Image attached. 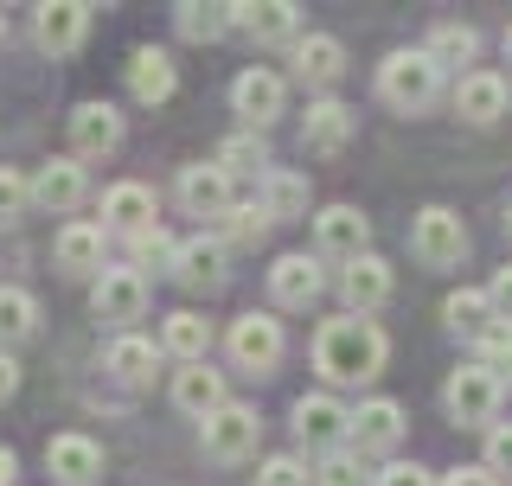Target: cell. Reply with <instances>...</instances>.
Segmentation results:
<instances>
[{
	"label": "cell",
	"mask_w": 512,
	"mask_h": 486,
	"mask_svg": "<svg viewBox=\"0 0 512 486\" xmlns=\"http://www.w3.org/2000/svg\"><path fill=\"white\" fill-rule=\"evenodd\" d=\"M384 327L378 320H365V314H340V320H327L314 339V365H320V378L327 384H365V378H378L384 371Z\"/></svg>",
	"instance_id": "6da1fadb"
},
{
	"label": "cell",
	"mask_w": 512,
	"mask_h": 486,
	"mask_svg": "<svg viewBox=\"0 0 512 486\" xmlns=\"http://www.w3.org/2000/svg\"><path fill=\"white\" fill-rule=\"evenodd\" d=\"M378 96L391 109H404V116H416V109H429L442 96V71L429 52H391L378 64Z\"/></svg>",
	"instance_id": "7a4b0ae2"
},
{
	"label": "cell",
	"mask_w": 512,
	"mask_h": 486,
	"mask_svg": "<svg viewBox=\"0 0 512 486\" xmlns=\"http://www.w3.org/2000/svg\"><path fill=\"white\" fill-rule=\"evenodd\" d=\"M500 391H506V384L474 359V365H461L455 378H448L442 403H448V416H455L461 429H493V416H500Z\"/></svg>",
	"instance_id": "3957f363"
},
{
	"label": "cell",
	"mask_w": 512,
	"mask_h": 486,
	"mask_svg": "<svg viewBox=\"0 0 512 486\" xmlns=\"http://www.w3.org/2000/svg\"><path fill=\"white\" fill-rule=\"evenodd\" d=\"M410 250L423 269H455L461 256H468V224H461L448 205H429V212H416L410 224Z\"/></svg>",
	"instance_id": "277c9868"
},
{
	"label": "cell",
	"mask_w": 512,
	"mask_h": 486,
	"mask_svg": "<svg viewBox=\"0 0 512 486\" xmlns=\"http://www.w3.org/2000/svg\"><path fill=\"white\" fill-rule=\"evenodd\" d=\"M282 352H288V339H282V320L276 314H244L231 327V359L250 371V378H269V371L282 365Z\"/></svg>",
	"instance_id": "5b68a950"
},
{
	"label": "cell",
	"mask_w": 512,
	"mask_h": 486,
	"mask_svg": "<svg viewBox=\"0 0 512 486\" xmlns=\"http://www.w3.org/2000/svg\"><path fill=\"white\" fill-rule=\"evenodd\" d=\"M90 20H96V7H84V0H45V7L32 13V39L52 58H71L77 45L90 39Z\"/></svg>",
	"instance_id": "8992f818"
},
{
	"label": "cell",
	"mask_w": 512,
	"mask_h": 486,
	"mask_svg": "<svg viewBox=\"0 0 512 486\" xmlns=\"http://www.w3.org/2000/svg\"><path fill=\"white\" fill-rule=\"evenodd\" d=\"M256 435H263L256 410H244V403H224L218 416H205L199 442H205V455H212V461H244V455H256Z\"/></svg>",
	"instance_id": "52a82bcc"
},
{
	"label": "cell",
	"mask_w": 512,
	"mask_h": 486,
	"mask_svg": "<svg viewBox=\"0 0 512 486\" xmlns=\"http://www.w3.org/2000/svg\"><path fill=\"white\" fill-rule=\"evenodd\" d=\"M90 307L96 320H116V327H128V320L148 314V282H141V269H103L90 288Z\"/></svg>",
	"instance_id": "ba28073f"
},
{
	"label": "cell",
	"mask_w": 512,
	"mask_h": 486,
	"mask_svg": "<svg viewBox=\"0 0 512 486\" xmlns=\"http://www.w3.org/2000/svg\"><path fill=\"white\" fill-rule=\"evenodd\" d=\"M314 243H320V256L359 263V256H365V243H372V218H365L359 205H327V212L314 218Z\"/></svg>",
	"instance_id": "9c48e42d"
},
{
	"label": "cell",
	"mask_w": 512,
	"mask_h": 486,
	"mask_svg": "<svg viewBox=\"0 0 512 486\" xmlns=\"http://www.w3.org/2000/svg\"><path fill=\"white\" fill-rule=\"evenodd\" d=\"M404 403H391V397H365L359 410H352V435L346 442L359 448V455H384V448H397L404 442Z\"/></svg>",
	"instance_id": "30bf717a"
},
{
	"label": "cell",
	"mask_w": 512,
	"mask_h": 486,
	"mask_svg": "<svg viewBox=\"0 0 512 486\" xmlns=\"http://www.w3.org/2000/svg\"><path fill=\"white\" fill-rule=\"evenodd\" d=\"M506 103H512V84L500 71H461V84H455V116L461 122H474V128H493L506 116Z\"/></svg>",
	"instance_id": "8fae6325"
},
{
	"label": "cell",
	"mask_w": 512,
	"mask_h": 486,
	"mask_svg": "<svg viewBox=\"0 0 512 486\" xmlns=\"http://www.w3.org/2000/svg\"><path fill=\"white\" fill-rule=\"evenodd\" d=\"M282 96H288L282 77L263 71V64H250V71H237V84H231V109H237L250 128H263V122L282 116Z\"/></svg>",
	"instance_id": "7c38bea8"
},
{
	"label": "cell",
	"mask_w": 512,
	"mask_h": 486,
	"mask_svg": "<svg viewBox=\"0 0 512 486\" xmlns=\"http://www.w3.org/2000/svg\"><path fill=\"white\" fill-rule=\"evenodd\" d=\"M45 467H52L58 486H90L103 474V448H96L90 435H52V442H45Z\"/></svg>",
	"instance_id": "4fadbf2b"
},
{
	"label": "cell",
	"mask_w": 512,
	"mask_h": 486,
	"mask_svg": "<svg viewBox=\"0 0 512 486\" xmlns=\"http://www.w3.org/2000/svg\"><path fill=\"white\" fill-rule=\"evenodd\" d=\"M340 295H346L352 314H372V307H384V301H391V263L365 250L359 263L340 269Z\"/></svg>",
	"instance_id": "5bb4252c"
},
{
	"label": "cell",
	"mask_w": 512,
	"mask_h": 486,
	"mask_svg": "<svg viewBox=\"0 0 512 486\" xmlns=\"http://www.w3.org/2000/svg\"><path fill=\"white\" fill-rule=\"evenodd\" d=\"M295 435L308 448H340L352 435V410H340L333 397H301L295 403Z\"/></svg>",
	"instance_id": "9a60e30c"
},
{
	"label": "cell",
	"mask_w": 512,
	"mask_h": 486,
	"mask_svg": "<svg viewBox=\"0 0 512 486\" xmlns=\"http://www.w3.org/2000/svg\"><path fill=\"white\" fill-rule=\"evenodd\" d=\"M180 205L192 218H224L231 212V173H224L218 160L212 167H186L180 173Z\"/></svg>",
	"instance_id": "2e32d148"
},
{
	"label": "cell",
	"mask_w": 512,
	"mask_h": 486,
	"mask_svg": "<svg viewBox=\"0 0 512 486\" xmlns=\"http://www.w3.org/2000/svg\"><path fill=\"white\" fill-rule=\"evenodd\" d=\"M71 148L77 160H96V154H116L122 148V116L109 103H84L71 116Z\"/></svg>",
	"instance_id": "e0dca14e"
},
{
	"label": "cell",
	"mask_w": 512,
	"mask_h": 486,
	"mask_svg": "<svg viewBox=\"0 0 512 486\" xmlns=\"http://www.w3.org/2000/svg\"><path fill=\"white\" fill-rule=\"evenodd\" d=\"M320 288H327V275H320L314 256H282V263L269 269V295H276V307H314Z\"/></svg>",
	"instance_id": "ac0fdd59"
},
{
	"label": "cell",
	"mask_w": 512,
	"mask_h": 486,
	"mask_svg": "<svg viewBox=\"0 0 512 486\" xmlns=\"http://www.w3.org/2000/svg\"><path fill=\"white\" fill-rule=\"evenodd\" d=\"M32 205H45V212H77V205H84V167H77V160H45V167L32 173Z\"/></svg>",
	"instance_id": "d6986e66"
},
{
	"label": "cell",
	"mask_w": 512,
	"mask_h": 486,
	"mask_svg": "<svg viewBox=\"0 0 512 486\" xmlns=\"http://www.w3.org/2000/svg\"><path fill=\"white\" fill-rule=\"evenodd\" d=\"M352 141V109L333 103V96H320V103H308V122H301V148L308 154H340Z\"/></svg>",
	"instance_id": "ffe728a7"
},
{
	"label": "cell",
	"mask_w": 512,
	"mask_h": 486,
	"mask_svg": "<svg viewBox=\"0 0 512 486\" xmlns=\"http://www.w3.org/2000/svg\"><path fill=\"white\" fill-rule=\"evenodd\" d=\"M173 282L180 288H224V243L218 237H192L180 243V256H173Z\"/></svg>",
	"instance_id": "44dd1931"
},
{
	"label": "cell",
	"mask_w": 512,
	"mask_h": 486,
	"mask_svg": "<svg viewBox=\"0 0 512 486\" xmlns=\"http://www.w3.org/2000/svg\"><path fill=\"white\" fill-rule=\"evenodd\" d=\"M173 403L205 423V416H218L231 397H224V378H218L212 365H180V371H173Z\"/></svg>",
	"instance_id": "7402d4cb"
},
{
	"label": "cell",
	"mask_w": 512,
	"mask_h": 486,
	"mask_svg": "<svg viewBox=\"0 0 512 486\" xmlns=\"http://www.w3.org/2000/svg\"><path fill=\"white\" fill-rule=\"evenodd\" d=\"M340 71H346V45L333 39V32H308V39L295 45V77L301 84L327 90V84H340Z\"/></svg>",
	"instance_id": "603a6c76"
},
{
	"label": "cell",
	"mask_w": 512,
	"mask_h": 486,
	"mask_svg": "<svg viewBox=\"0 0 512 486\" xmlns=\"http://www.w3.org/2000/svg\"><path fill=\"white\" fill-rule=\"evenodd\" d=\"M173 84H180V71H173V58L160 52V45H141V52L128 58V90H135V103H167Z\"/></svg>",
	"instance_id": "cb8c5ba5"
},
{
	"label": "cell",
	"mask_w": 512,
	"mask_h": 486,
	"mask_svg": "<svg viewBox=\"0 0 512 486\" xmlns=\"http://www.w3.org/2000/svg\"><path fill=\"white\" fill-rule=\"evenodd\" d=\"M231 26H244L250 39H263V45H282V39H295L301 7H288V0H256V7H231Z\"/></svg>",
	"instance_id": "d4e9b609"
},
{
	"label": "cell",
	"mask_w": 512,
	"mask_h": 486,
	"mask_svg": "<svg viewBox=\"0 0 512 486\" xmlns=\"http://www.w3.org/2000/svg\"><path fill=\"white\" fill-rule=\"evenodd\" d=\"M103 224H116V231H148V224H160L154 218V192L141 186V180H122V186H109L103 192Z\"/></svg>",
	"instance_id": "484cf974"
},
{
	"label": "cell",
	"mask_w": 512,
	"mask_h": 486,
	"mask_svg": "<svg viewBox=\"0 0 512 486\" xmlns=\"http://www.w3.org/2000/svg\"><path fill=\"white\" fill-rule=\"evenodd\" d=\"M58 269L103 275V224H64L58 231Z\"/></svg>",
	"instance_id": "4316f807"
},
{
	"label": "cell",
	"mask_w": 512,
	"mask_h": 486,
	"mask_svg": "<svg viewBox=\"0 0 512 486\" xmlns=\"http://www.w3.org/2000/svg\"><path fill=\"white\" fill-rule=\"evenodd\" d=\"M269 212V224L276 218H301L308 212V180H301V173H288V167H269L263 173V199H256Z\"/></svg>",
	"instance_id": "83f0119b"
},
{
	"label": "cell",
	"mask_w": 512,
	"mask_h": 486,
	"mask_svg": "<svg viewBox=\"0 0 512 486\" xmlns=\"http://www.w3.org/2000/svg\"><path fill=\"white\" fill-rule=\"evenodd\" d=\"M442 320H448V327H455V333L480 339V333H487V327H493V320H500V314H493L487 288H455V295L442 301Z\"/></svg>",
	"instance_id": "f1b7e54d"
},
{
	"label": "cell",
	"mask_w": 512,
	"mask_h": 486,
	"mask_svg": "<svg viewBox=\"0 0 512 486\" xmlns=\"http://www.w3.org/2000/svg\"><path fill=\"white\" fill-rule=\"evenodd\" d=\"M160 339H167V352H173L180 365H205V352H212V320H199V314H173Z\"/></svg>",
	"instance_id": "f546056e"
},
{
	"label": "cell",
	"mask_w": 512,
	"mask_h": 486,
	"mask_svg": "<svg viewBox=\"0 0 512 486\" xmlns=\"http://www.w3.org/2000/svg\"><path fill=\"white\" fill-rule=\"evenodd\" d=\"M429 58H436V71H448V64H474L480 52V32L474 26H461V20H442L436 32H429V45H423Z\"/></svg>",
	"instance_id": "4dcf8cb0"
},
{
	"label": "cell",
	"mask_w": 512,
	"mask_h": 486,
	"mask_svg": "<svg viewBox=\"0 0 512 486\" xmlns=\"http://www.w3.org/2000/svg\"><path fill=\"white\" fill-rule=\"evenodd\" d=\"M32 333H39V301L26 288H0V352L13 339H32Z\"/></svg>",
	"instance_id": "1f68e13d"
},
{
	"label": "cell",
	"mask_w": 512,
	"mask_h": 486,
	"mask_svg": "<svg viewBox=\"0 0 512 486\" xmlns=\"http://www.w3.org/2000/svg\"><path fill=\"white\" fill-rule=\"evenodd\" d=\"M173 20H180V32L192 45H212V39H224L231 32V7H205V0H180L173 7Z\"/></svg>",
	"instance_id": "d6a6232c"
},
{
	"label": "cell",
	"mask_w": 512,
	"mask_h": 486,
	"mask_svg": "<svg viewBox=\"0 0 512 486\" xmlns=\"http://www.w3.org/2000/svg\"><path fill=\"white\" fill-rule=\"evenodd\" d=\"M109 371H116L122 384H148L154 378V346H148V339H135V333L116 339V346H109Z\"/></svg>",
	"instance_id": "836d02e7"
},
{
	"label": "cell",
	"mask_w": 512,
	"mask_h": 486,
	"mask_svg": "<svg viewBox=\"0 0 512 486\" xmlns=\"http://www.w3.org/2000/svg\"><path fill=\"white\" fill-rule=\"evenodd\" d=\"M269 237V212L263 205H231L218 218V243H263Z\"/></svg>",
	"instance_id": "e575fe53"
},
{
	"label": "cell",
	"mask_w": 512,
	"mask_h": 486,
	"mask_svg": "<svg viewBox=\"0 0 512 486\" xmlns=\"http://www.w3.org/2000/svg\"><path fill=\"white\" fill-rule=\"evenodd\" d=\"M218 167H224V173H256V167H269L263 135H256V128H250V135H231V141L218 148Z\"/></svg>",
	"instance_id": "d590c367"
},
{
	"label": "cell",
	"mask_w": 512,
	"mask_h": 486,
	"mask_svg": "<svg viewBox=\"0 0 512 486\" xmlns=\"http://www.w3.org/2000/svg\"><path fill=\"white\" fill-rule=\"evenodd\" d=\"M128 243H135V263L141 269H173V256H180V243H173L167 231H160V224H148V231H135V237H128Z\"/></svg>",
	"instance_id": "8d00e7d4"
},
{
	"label": "cell",
	"mask_w": 512,
	"mask_h": 486,
	"mask_svg": "<svg viewBox=\"0 0 512 486\" xmlns=\"http://www.w3.org/2000/svg\"><path fill=\"white\" fill-rule=\"evenodd\" d=\"M474 346H480V365H487L493 378H500V371H512V320H493V327L480 333Z\"/></svg>",
	"instance_id": "74e56055"
},
{
	"label": "cell",
	"mask_w": 512,
	"mask_h": 486,
	"mask_svg": "<svg viewBox=\"0 0 512 486\" xmlns=\"http://www.w3.org/2000/svg\"><path fill=\"white\" fill-rule=\"evenodd\" d=\"M256 486H314V474L295 455H269L263 467H256Z\"/></svg>",
	"instance_id": "f35d334b"
},
{
	"label": "cell",
	"mask_w": 512,
	"mask_h": 486,
	"mask_svg": "<svg viewBox=\"0 0 512 486\" xmlns=\"http://www.w3.org/2000/svg\"><path fill=\"white\" fill-rule=\"evenodd\" d=\"M26 205H32V180H26V173H13V167H0V224L20 218Z\"/></svg>",
	"instance_id": "ab89813d"
},
{
	"label": "cell",
	"mask_w": 512,
	"mask_h": 486,
	"mask_svg": "<svg viewBox=\"0 0 512 486\" xmlns=\"http://www.w3.org/2000/svg\"><path fill=\"white\" fill-rule=\"evenodd\" d=\"M487 474L493 480H512V423H493L487 429Z\"/></svg>",
	"instance_id": "60d3db41"
},
{
	"label": "cell",
	"mask_w": 512,
	"mask_h": 486,
	"mask_svg": "<svg viewBox=\"0 0 512 486\" xmlns=\"http://www.w3.org/2000/svg\"><path fill=\"white\" fill-rule=\"evenodd\" d=\"M378 486H436V474H429V467H416V461H391L378 474Z\"/></svg>",
	"instance_id": "b9f144b4"
},
{
	"label": "cell",
	"mask_w": 512,
	"mask_h": 486,
	"mask_svg": "<svg viewBox=\"0 0 512 486\" xmlns=\"http://www.w3.org/2000/svg\"><path fill=\"white\" fill-rule=\"evenodd\" d=\"M487 301H493V314H500V320H512V263H506V269H493Z\"/></svg>",
	"instance_id": "7bdbcfd3"
},
{
	"label": "cell",
	"mask_w": 512,
	"mask_h": 486,
	"mask_svg": "<svg viewBox=\"0 0 512 486\" xmlns=\"http://www.w3.org/2000/svg\"><path fill=\"white\" fill-rule=\"evenodd\" d=\"M314 486H359L352 461H327V474H314Z\"/></svg>",
	"instance_id": "ee69618b"
},
{
	"label": "cell",
	"mask_w": 512,
	"mask_h": 486,
	"mask_svg": "<svg viewBox=\"0 0 512 486\" xmlns=\"http://www.w3.org/2000/svg\"><path fill=\"white\" fill-rule=\"evenodd\" d=\"M442 486H500V480H493L487 467H455V474H448Z\"/></svg>",
	"instance_id": "f6af8a7d"
},
{
	"label": "cell",
	"mask_w": 512,
	"mask_h": 486,
	"mask_svg": "<svg viewBox=\"0 0 512 486\" xmlns=\"http://www.w3.org/2000/svg\"><path fill=\"white\" fill-rule=\"evenodd\" d=\"M13 391H20V365H13L7 352H0V403H7Z\"/></svg>",
	"instance_id": "bcb514c9"
},
{
	"label": "cell",
	"mask_w": 512,
	"mask_h": 486,
	"mask_svg": "<svg viewBox=\"0 0 512 486\" xmlns=\"http://www.w3.org/2000/svg\"><path fill=\"white\" fill-rule=\"evenodd\" d=\"M13 474H20V461H13V448H0V486H13Z\"/></svg>",
	"instance_id": "7dc6e473"
},
{
	"label": "cell",
	"mask_w": 512,
	"mask_h": 486,
	"mask_svg": "<svg viewBox=\"0 0 512 486\" xmlns=\"http://www.w3.org/2000/svg\"><path fill=\"white\" fill-rule=\"evenodd\" d=\"M506 237H512V205H506Z\"/></svg>",
	"instance_id": "c3c4849f"
},
{
	"label": "cell",
	"mask_w": 512,
	"mask_h": 486,
	"mask_svg": "<svg viewBox=\"0 0 512 486\" xmlns=\"http://www.w3.org/2000/svg\"><path fill=\"white\" fill-rule=\"evenodd\" d=\"M506 58H512V26H506Z\"/></svg>",
	"instance_id": "681fc988"
},
{
	"label": "cell",
	"mask_w": 512,
	"mask_h": 486,
	"mask_svg": "<svg viewBox=\"0 0 512 486\" xmlns=\"http://www.w3.org/2000/svg\"><path fill=\"white\" fill-rule=\"evenodd\" d=\"M0 39H7V20H0Z\"/></svg>",
	"instance_id": "f907efd6"
}]
</instances>
